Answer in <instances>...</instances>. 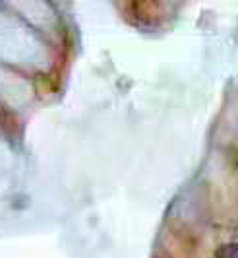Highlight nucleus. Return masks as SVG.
Returning a JSON list of instances; mask_svg holds the SVG:
<instances>
[{
  "label": "nucleus",
  "instance_id": "1",
  "mask_svg": "<svg viewBox=\"0 0 238 258\" xmlns=\"http://www.w3.org/2000/svg\"><path fill=\"white\" fill-rule=\"evenodd\" d=\"M215 258H238V245H234V243L223 245L215 252Z\"/></svg>",
  "mask_w": 238,
  "mask_h": 258
}]
</instances>
